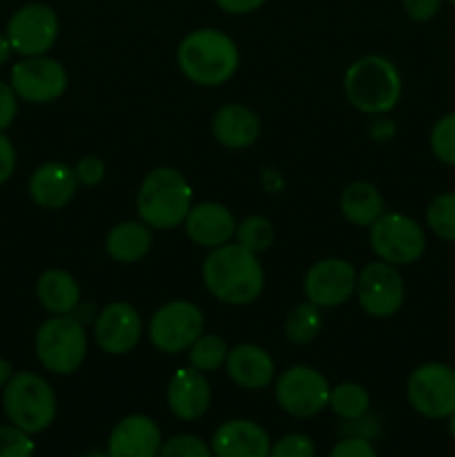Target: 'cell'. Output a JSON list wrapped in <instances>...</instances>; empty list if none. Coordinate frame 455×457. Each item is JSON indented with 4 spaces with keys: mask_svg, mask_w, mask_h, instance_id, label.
<instances>
[{
    "mask_svg": "<svg viewBox=\"0 0 455 457\" xmlns=\"http://www.w3.org/2000/svg\"><path fill=\"white\" fill-rule=\"evenodd\" d=\"M203 284L219 302L245 306L263 293L266 277L257 254L241 244H226L210 250L203 262Z\"/></svg>",
    "mask_w": 455,
    "mask_h": 457,
    "instance_id": "obj_1",
    "label": "cell"
},
{
    "mask_svg": "<svg viewBox=\"0 0 455 457\" xmlns=\"http://www.w3.org/2000/svg\"><path fill=\"white\" fill-rule=\"evenodd\" d=\"M177 61L192 83L217 87L235 76L239 67V49L223 31L196 29L181 40Z\"/></svg>",
    "mask_w": 455,
    "mask_h": 457,
    "instance_id": "obj_2",
    "label": "cell"
},
{
    "mask_svg": "<svg viewBox=\"0 0 455 457\" xmlns=\"http://www.w3.org/2000/svg\"><path fill=\"white\" fill-rule=\"evenodd\" d=\"M138 217L154 230H170L186 221L192 208V186L174 168H156L138 190Z\"/></svg>",
    "mask_w": 455,
    "mask_h": 457,
    "instance_id": "obj_3",
    "label": "cell"
},
{
    "mask_svg": "<svg viewBox=\"0 0 455 457\" xmlns=\"http://www.w3.org/2000/svg\"><path fill=\"white\" fill-rule=\"evenodd\" d=\"M348 101L364 114H386L400 103L401 76L384 56H364L352 62L343 76Z\"/></svg>",
    "mask_w": 455,
    "mask_h": 457,
    "instance_id": "obj_4",
    "label": "cell"
},
{
    "mask_svg": "<svg viewBox=\"0 0 455 457\" xmlns=\"http://www.w3.org/2000/svg\"><path fill=\"white\" fill-rule=\"evenodd\" d=\"M3 409L9 424L34 436L45 431L56 418V395L47 379L21 370L13 373L3 388Z\"/></svg>",
    "mask_w": 455,
    "mask_h": 457,
    "instance_id": "obj_5",
    "label": "cell"
},
{
    "mask_svg": "<svg viewBox=\"0 0 455 457\" xmlns=\"http://www.w3.org/2000/svg\"><path fill=\"white\" fill-rule=\"evenodd\" d=\"M36 355L40 364L56 375H70L87 355V335L83 324L71 315H56L36 333Z\"/></svg>",
    "mask_w": 455,
    "mask_h": 457,
    "instance_id": "obj_6",
    "label": "cell"
},
{
    "mask_svg": "<svg viewBox=\"0 0 455 457\" xmlns=\"http://www.w3.org/2000/svg\"><path fill=\"white\" fill-rule=\"evenodd\" d=\"M370 248L382 262L393 266H410L426 250V235L415 219L388 212L370 226Z\"/></svg>",
    "mask_w": 455,
    "mask_h": 457,
    "instance_id": "obj_7",
    "label": "cell"
},
{
    "mask_svg": "<svg viewBox=\"0 0 455 457\" xmlns=\"http://www.w3.org/2000/svg\"><path fill=\"white\" fill-rule=\"evenodd\" d=\"M409 404L428 420H446L455 413V369L428 361L418 366L406 382Z\"/></svg>",
    "mask_w": 455,
    "mask_h": 457,
    "instance_id": "obj_8",
    "label": "cell"
},
{
    "mask_svg": "<svg viewBox=\"0 0 455 457\" xmlns=\"http://www.w3.org/2000/svg\"><path fill=\"white\" fill-rule=\"evenodd\" d=\"M203 312L199 306L186 299H174L152 315L147 335L161 353L177 355L187 351L203 335Z\"/></svg>",
    "mask_w": 455,
    "mask_h": 457,
    "instance_id": "obj_9",
    "label": "cell"
},
{
    "mask_svg": "<svg viewBox=\"0 0 455 457\" xmlns=\"http://www.w3.org/2000/svg\"><path fill=\"white\" fill-rule=\"evenodd\" d=\"M330 384L310 366H293L275 384L277 404L293 418H315L328 406Z\"/></svg>",
    "mask_w": 455,
    "mask_h": 457,
    "instance_id": "obj_10",
    "label": "cell"
},
{
    "mask_svg": "<svg viewBox=\"0 0 455 457\" xmlns=\"http://www.w3.org/2000/svg\"><path fill=\"white\" fill-rule=\"evenodd\" d=\"M7 38L21 56H45L58 38V16L49 4L29 3L7 22Z\"/></svg>",
    "mask_w": 455,
    "mask_h": 457,
    "instance_id": "obj_11",
    "label": "cell"
},
{
    "mask_svg": "<svg viewBox=\"0 0 455 457\" xmlns=\"http://www.w3.org/2000/svg\"><path fill=\"white\" fill-rule=\"evenodd\" d=\"M357 299H360L361 308L368 312L370 317H393L401 308L406 297L404 281L397 268L386 262H373L366 263L357 275Z\"/></svg>",
    "mask_w": 455,
    "mask_h": 457,
    "instance_id": "obj_12",
    "label": "cell"
},
{
    "mask_svg": "<svg viewBox=\"0 0 455 457\" xmlns=\"http://www.w3.org/2000/svg\"><path fill=\"white\" fill-rule=\"evenodd\" d=\"M13 92L25 103H52L67 89V70L49 56H29L12 67Z\"/></svg>",
    "mask_w": 455,
    "mask_h": 457,
    "instance_id": "obj_13",
    "label": "cell"
},
{
    "mask_svg": "<svg viewBox=\"0 0 455 457\" xmlns=\"http://www.w3.org/2000/svg\"><path fill=\"white\" fill-rule=\"evenodd\" d=\"M357 288V270L351 262L339 257L321 259L303 279L308 302L319 308H335L346 303Z\"/></svg>",
    "mask_w": 455,
    "mask_h": 457,
    "instance_id": "obj_14",
    "label": "cell"
},
{
    "mask_svg": "<svg viewBox=\"0 0 455 457\" xmlns=\"http://www.w3.org/2000/svg\"><path fill=\"white\" fill-rule=\"evenodd\" d=\"M143 333L141 315L125 302H114L96 315L94 337L96 344L110 355H125L134 351Z\"/></svg>",
    "mask_w": 455,
    "mask_h": 457,
    "instance_id": "obj_15",
    "label": "cell"
},
{
    "mask_svg": "<svg viewBox=\"0 0 455 457\" xmlns=\"http://www.w3.org/2000/svg\"><path fill=\"white\" fill-rule=\"evenodd\" d=\"M161 428L147 415H128L120 420L107 440L110 457H156L161 451Z\"/></svg>",
    "mask_w": 455,
    "mask_h": 457,
    "instance_id": "obj_16",
    "label": "cell"
},
{
    "mask_svg": "<svg viewBox=\"0 0 455 457\" xmlns=\"http://www.w3.org/2000/svg\"><path fill=\"white\" fill-rule=\"evenodd\" d=\"M212 402L208 379L196 369H178L168 384V406L183 422L203 418Z\"/></svg>",
    "mask_w": 455,
    "mask_h": 457,
    "instance_id": "obj_17",
    "label": "cell"
},
{
    "mask_svg": "<svg viewBox=\"0 0 455 457\" xmlns=\"http://www.w3.org/2000/svg\"><path fill=\"white\" fill-rule=\"evenodd\" d=\"M214 457H268L270 437L250 420H230L214 431L210 442Z\"/></svg>",
    "mask_w": 455,
    "mask_h": 457,
    "instance_id": "obj_18",
    "label": "cell"
},
{
    "mask_svg": "<svg viewBox=\"0 0 455 457\" xmlns=\"http://www.w3.org/2000/svg\"><path fill=\"white\" fill-rule=\"evenodd\" d=\"M186 232L196 245L203 248H219V245L230 244L236 232V221L230 210L214 201L192 205L186 217Z\"/></svg>",
    "mask_w": 455,
    "mask_h": 457,
    "instance_id": "obj_19",
    "label": "cell"
},
{
    "mask_svg": "<svg viewBox=\"0 0 455 457\" xmlns=\"http://www.w3.org/2000/svg\"><path fill=\"white\" fill-rule=\"evenodd\" d=\"M76 181L74 170L62 163H45L31 174L29 195L36 205L45 210H61L74 199Z\"/></svg>",
    "mask_w": 455,
    "mask_h": 457,
    "instance_id": "obj_20",
    "label": "cell"
},
{
    "mask_svg": "<svg viewBox=\"0 0 455 457\" xmlns=\"http://www.w3.org/2000/svg\"><path fill=\"white\" fill-rule=\"evenodd\" d=\"M226 369L232 382L241 388H248V391L266 388L275 378L272 357L254 344H239V346L230 348Z\"/></svg>",
    "mask_w": 455,
    "mask_h": 457,
    "instance_id": "obj_21",
    "label": "cell"
},
{
    "mask_svg": "<svg viewBox=\"0 0 455 457\" xmlns=\"http://www.w3.org/2000/svg\"><path fill=\"white\" fill-rule=\"evenodd\" d=\"M212 132L214 138L228 150H245L257 143L261 134V120L250 107L230 103L214 114Z\"/></svg>",
    "mask_w": 455,
    "mask_h": 457,
    "instance_id": "obj_22",
    "label": "cell"
},
{
    "mask_svg": "<svg viewBox=\"0 0 455 457\" xmlns=\"http://www.w3.org/2000/svg\"><path fill=\"white\" fill-rule=\"evenodd\" d=\"M36 293L45 311L54 315H71L80 302V288L76 279L67 270H58V268L40 275Z\"/></svg>",
    "mask_w": 455,
    "mask_h": 457,
    "instance_id": "obj_23",
    "label": "cell"
},
{
    "mask_svg": "<svg viewBox=\"0 0 455 457\" xmlns=\"http://www.w3.org/2000/svg\"><path fill=\"white\" fill-rule=\"evenodd\" d=\"M152 245L150 226L138 221H123L107 232L105 250L114 262L134 263L147 254Z\"/></svg>",
    "mask_w": 455,
    "mask_h": 457,
    "instance_id": "obj_24",
    "label": "cell"
},
{
    "mask_svg": "<svg viewBox=\"0 0 455 457\" xmlns=\"http://www.w3.org/2000/svg\"><path fill=\"white\" fill-rule=\"evenodd\" d=\"M342 212L351 223L370 228L384 214V199L368 181H355L342 192Z\"/></svg>",
    "mask_w": 455,
    "mask_h": 457,
    "instance_id": "obj_25",
    "label": "cell"
},
{
    "mask_svg": "<svg viewBox=\"0 0 455 457\" xmlns=\"http://www.w3.org/2000/svg\"><path fill=\"white\" fill-rule=\"evenodd\" d=\"M328 406L337 418L355 422L361 420L370 409V395L361 384L355 382H342L335 388H330Z\"/></svg>",
    "mask_w": 455,
    "mask_h": 457,
    "instance_id": "obj_26",
    "label": "cell"
},
{
    "mask_svg": "<svg viewBox=\"0 0 455 457\" xmlns=\"http://www.w3.org/2000/svg\"><path fill=\"white\" fill-rule=\"evenodd\" d=\"M321 324V308L315 306L312 302L299 303L290 311L288 320H285V337L293 344H308L319 335Z\"/></svg>",
    "mask_w": 455,
    "mask_h": 457,
    "instance_id": "obj_27",
    "label": "cell"
},
{
    "mask_svg": "<svg viewBox=\"0 0 455 457\" xmlns=\"http://www.w3.org/2000/svg\"><path fill=\"white\" fill-rule=\"evenodd\" d=\"M187 351H190L187 353L190 366L201 373H214L228 360V344L219 335H201Z\"/></svg>",
    "mask_w": 455,
    "mask_h": 457,
    "instance_id": "obj_28",
    "label": "cell"
},
{
    "mask_svg": "<svg viewBox=\"0 0 455 457\" xmlns=\"http://www.w3.org/2000/svg\"><path fill=\"white\" fill-rule=\"evenodd\" d=\"M426 226L444 241H455V192H442L428 204Z\"/></svg>",
    "mask_w": 455,
    "mask_h": 457,
    "instance_id": "obj_29",
    "label": "cell"
},
{
    "mask_svg": "<svg viewBox=\"0 0 455 457\" xmlns=\"http://www.w3.org/2000/svg\"><path fill=\"white\" fill-rule=\"evenodd\" d=\"M236 244H241L244 248H248L250 253L259 254L266 253L272 245L275 239V228L261 214H252V217H245L244 221L236 226Z\"/></svg>",
    "mask_w": 455,
    "mask_h": 457,
    "instance_id": "obj_30",
    "label": "cell"
},
{
    "mask_svg": "<svg viewBox=\"0 0 455 457\" xmlns=\"http://www.w3.org/2000/svg\"><path fill=\"white\" fill-rule=\"evenodd\" d=\"M431 150L437 161L455 168V112L435 120L431 129Z\"/></svg>",
    "mask_w": 455,
    "mask_h": 457,
    "instance_id": "obj_31",
    "label": "cell"
},
{
    "mask_svg": "<svg viewBox=\"0 0 455 457\" xmlns=\"http://www.w3.org/2000/svg\"><path fill=\"white\" fill-rule=\"evenodd\" d=\"M34 440L13 424L0 427V457H34Z\"/></svg>",
    "mask_w": 455,
    "mask_h": 457,
    "instance_id": "obj_32",
    "label": "cell"
},
{
    "mask_svg": "<svg viewBox=\"0 0 455 457\" xmlns=\"http://www.w3.org/2000/svg\"><path fill=\"white\" fill-rule=\"evenodd\" d=\"M156 457H214L212 449L196 436H174L161 445Z\"/></svg>",
    "mask_w": 455,
    "mask_h": 457,
    "instance_id": "obj_33",
    "label": "cell"
},
{
    "mask_svg": "<svg viewBox=\"0 0 455 457\" xmlns=\"http://www.w3.org/2000/svg\"><path fill=\"white\" fill-rule=\"evenodd\" d=\"M317 446L312 437L303 433H288L279 437L275 445H270V455L268 457H315Z\"/></svg>",
    "mask_w": 455,
    "mask_h": 457,
    "instance_id": "obj_34",
    "label": "cell"
},
{
    "mask_svg": "<svg viewBox=\"0 0 455 457\" xmlns=\"http://www.w3.org/2000/svg\"><path fill=\"white\" fill-rule=\"evenodd\" d=\"M74 174L76 181H79L80 186L94 187L105 179V163H103L98 156H83V159L76 163Z\"/></svg>",
    "mask_w": 455,
    "mask_h": 457,
    "instance_id": "obj_35",
    "label": "cell"
},
{
    "mask_svg": "<svg viewBox=\"0 0 455 457\" xmlns=\"http://www.w3.org/2000/svg\"><path fill=\"white\" fill-rule=\"evenodd\" d=\"M328 457H377V453H375L368 437L352 436V437H343L342 442H337Z\"/></svg>",
    "mask_w": 455,
    "mask_h": 457,
    "instance_id": "obj_36",
    "label": "cell"
},
{
    "mask_svg": "<svg viewBox=\"0 0 455 457\" xmlns=\"http://www.w3.org/2000/svg\"><path fill=\"white\" fill-rule=\"evenodd\" d=\"M18 114V94L13 92L12 85L0 80V132L13 123Z\"/></svg>",
    "mask_w": 455,
    "mask_h": 457,
    "instance_id": "obj_37",
    "label": "cell"
},
{
    "mask_svg": "<svg viewBox=\"0 0 455 457\" xmlns=\"http://www.w3.org/2000/svg\"><path fill=\"white\" fill-rule=\"evenodd\" d=\"M401 4H404V12L413 21L426 22L437 16V12L442 7V0H401Z\"/></svg>",
    "mask_w": 455,
    "mask_h": 457,
    "instance_id": "obj_38",
    "label": "cell"
},
{
    "mask_svg": "<svg viewBox=\"0 0 455 457\" xmlns=\"http://www.w3.org/2000/svg\"><path fill=\"white\" fill-rule=\"evenodd\" d=\"M13 170H16V147L0 132V186L12 179Z\"/></svg>",
    "mask_w": 455,
    "mask_h": 457,
    "instance_id": "obj_39",
    "label": "cell"
},
{
    "mask_svg": "<svg viewBox=\"0 0 455 457\" xmlns=\"http://www.w3.org/2000/svg\"><path fill=\"white\" fill-rule=\"evenodd\" d=\"M219 4V9H223L226 13H235V16H245V13H252L261 7L266 0H214Z\"/></svg>",
    "mask_w": 455,
    "mask_h": 457,
    "instance_id": "obj_40",
    "label": "cell"
},
{
    "mask_svg": "<svg viewBox=\"0 0 455 457\" xmlns=\"http://www.w3.org/2000/svg\"><path fill=\"white\" fill-rule=\"evenodd\" d=\"M393 134H395V125H393L391 120L379 119L370 125V137H373L375 141H388Z\"/></svg>",
    "mask_w": 455,
    "mask_h": 457,
    "instance_id": "obj_41",
    "label": "cell"
},
{
    "mask_svg": "<svg viewBox=\"0 0 455 457\" xmlns=\"http://www.w3.org/2000/svg\"><path fill=\"white\" fill-rule=\"evenodd\" d=\"M12 378H13L12 364H9L7 360H3V357H0V391H3V388L7 386L9 379H12Z\"/></svg>",
    "mask_w": 455,
    "mask_h": 457,
    "instance_id": "obj_42",
    "label": "cell"
},
{
    "mask_svg": "<svg viewBox=\"0 0 455 457\" xmlns=\"http://www.w3.org/2000/svg\"><path fill=\"white\" fill-rule=\"evenodd\" d=\"M12 43H9L7 34H0V67L4 65V62L9 61V56H12Z\"/></svg>",
    "mask_w": 455,
    "mask_h": 457,
    "instance_id": "obj_43",
    "label": "cell"
},
{
    "mask_svg": "<svg viewBox=\"0 0 455 457\" xmlns=\"http://www.w3.org/2000/svg\"><path fill=\"white\" fill-rule=\"evenodd\" d=\"M446 420H449V433H451V437H453V440H455V413L449 415V418H446Z\"/></svg>",
    "mask_w": 455,
    "mask_h": 457,
    "instance_id": "obj_44",
    "label": "cell"
},
{
    "mask_svg": "<svg viewBox=\"0 0 455 457\" xmlns=\"http://www.w3.org/2000/svg\"><path fill=\"white\" fill-rule=\"evenodd\" d=\"M83 457H110V455H107V451H105V453H103V451H92V453H87Z\"/></svg>",
    "mask_w": 455,
    "mask_h": 457,
    "instance_id": "obj_45",
    "label": "cell"
},
{
    "mask_svg": "<svg viewBox=\"0 0 455 457\" xmlns=\"http://www.w3.org/2000/svg\"><path fill=\"white\" fill-rule=\"evenodd\" d=\"M449 3H453V4H455V0H449Z\"/></svg>",
    "mask_w": 455,
    "mask_h": 457,
    "instance_id": "obj_46",
    "label": "cell"
}]
</instances>
